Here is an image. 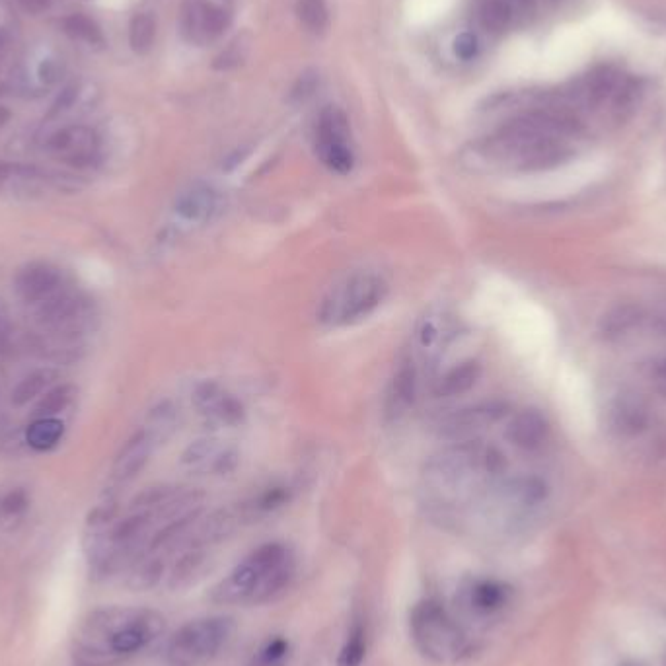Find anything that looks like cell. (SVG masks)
<instances>
[{"mask_svg":"<svg viewBox=\"0 0 666 666\" xmlns=\"http://www.w3.org/2000/svg\"><path fill=\"white\" fill-rule=\"evenodd\" d=\"M665 666H666V659H665Z\"/></svg>","mask_w":666,"mask_h":666,"instance_id":"38","label":"cell"},{"mask_svg":"<svg viewBox=\"0 0 666 666\" xmlns=\"http://www.w3.org/2000/svg\"><path fill=\"white\" fill-rule=\"evenodd\" d=\"M415 398H417V367L411 361V357H407L398 363V369L394 370V376L386 392L384 409L388 419L392 421L402 419L415 404Z\"/></svg>","mask_w":666,"mask_h":666,"instance_id":"17","label":"cell"},{"mask_svg":"<svg viewBox=\"0 0 666 666\" xmlns=\"http://www.w3.org/2000/svg\"><path fill=\"white\" fill-rule=\"evenodd\" d=\"M8 349H10V326H8L4 308L0 304V355L8 353Z\"/></svg>","mask_w":666,"mask_h":666,"instance_id":"35","label":"cell"},{"mask_svg":"<svg viewBox=\"0 0 666 666\" xmlns=\"http://www.w3.org/2000/svg\"><path fill=\"white\" fill-rule=\"evenodd\" d=\"M417 345L425 355H433L439 349H443L444 339H446V322L441 320V316H425L419 326H417Z\"/></svg>","mask_w":666,"mask_h":666,"instance_id":"26","label":"cell"},{"mask_svg":"<svg viewBox=\"0 0 666 666\" xmlns=\"http://www.w3.org/2000/svg\"><path fill=\"white\" fill-rule=\"evenodd\" d=\"M388 296V283L382 275L372 271H359L324 296L318 320L324 326H353L367 320L370 314Z\"/></svg>","mask_w":666,"mask_h":666,"instance_id":"4","label":"cell"},{"mask_svg":"<svg viewBox=\"0 0 666 666\" xmlns=\"http://www.w3.org/2000/svg\"><path fill=\"white\" fill-rule=\"evenodd\" d=\"M409 631L419 653L437 665L456 663L470 649L466 631L435 598H425L413 606Z\"/></svg>","mask_w":666,"mask_h":666,"instance_id":"3","label":"cell"},{"mask_svg":"<svg viewBox=\"0 0 666 666\" xmlns=\"http://www.w3.org/2000/svg\"><path fill=\"white\" fill-rule=\"evenodd\" d=\"M236 454L217 439H199L187 446L184 452V464L197 472L224 474L232 470Z\"/></svg>","mask_w":666,"mask_h":666,"instance_id":"18","label":"cell"},{"mask_svg":"<svg viewBox=\"0 0 666 666\" xmlns=\"http://www.w3.org/2000/svg\"><path fill=\"white\" fill-rule=\"evenodd\" d=\"M561 402L569 425L583 437L591 435L596 427V407L591 382L585 372L565 367L561 374Z\"/></svg>","mask_w":666,"mask_h":666,"instance_id":"8","label":"cell"},{"mask_svg":"<svg viewBox=\"0 0 666 666\" xmlns=\"http://www.w3.org/2000/svg\"><path fill=\"white\" fill-rule=\"evenodd\" d=\"M176 425H178L176 407L172 406L170 402H162L148 413L147 425L143 429L147 431L150 439L158 446V444L164 443L166 439H170Z\"/></svg>","mask_w":666,"mask_h":666,"instance_id":"23","label":"cell"},{"mask_svg":"<svg viewBox=\"0 0 666 666\" xmlns=\"http://www.w3.org/2000/svg\"><path fill=\"white\" fill-rule=\"evenodd\" d=\"M63 435H65V423L59 421L57 417H45V419H36L28 427L26 443L37 452H45L61 443Z\"/></svg>","mask_w":666,"mask_h":666,"instance_id":"22","label":"cell"},{"mask_svg":"<svg viewBox=\"0 0 666 666\" xmlns=\"http://www.w3.org/2000/svg\"><path fill=\"white\" fill-rule=\"evenodd\" d=\"M296 14L298 20L316 34L324 32L330 22L326 0H296Z\"/></svg>","mask_w":666,"mask_h":666,"instance_id":"30","label":"cell"},{"mask_svg":"<svg viewBox=\"0 0 666 666\" xmlns=\"http://www.w3.org/2000/svg\"><path fill=\"white\" fill-rule=\"evenodd\" d=\"M154 36H156V24H154L152 16L137 14L131 22V28H129L131 49L139 55H145L154 43Z\"/></svg>","mask_w":666,"mask_h":666,"instance_id":"32","label":"cell"},{"mask_svg":"<svg viewBox=\"0 0 666 666\" xmlns=\"http://www.w3.org/2000/svg\"><path fill=\"white\" fill-rule=\"evenodd\" d=\"M88 300L74 293H55L47 300L39 302L37 322L49 330H65L73 328L76 322L86 320L88 316Z\"/></svg>","mask_w":666,"mask_h":666,"instance_id":"11","label":"cell"},{"mask_svg":"<svg viewBox=\"0 0 666 666\" xmlns=\"http://www.w3.org/2000/svg\"><path fill=\"white\" fill-rule=\"evenodd\" d=\"M61 74H63V67H61V63L55 61V59H47V61H43L41 67H39V78H41V82H45V84H55V82H59Z\"/></svg>","mask_w":666,"mask_h":666,"instance_id":"34","label":"cell"},{"mask_svg":"<svg viewBox=\"0 0 666 666\" xmlns=\"http://www.w3.org/2000/svg\"><path fill=\"white\" fill-rule=\"evenodd\" d=\"M232 12V0H184V36L195 45H211L230 28Z\"/></svg>","mask_w":666,"mask_h":666,"instance_id":"6","label":"cell"},{"mask_svg":"<svg viewBox=\"0 0 666 666\" xmlns=\"http://www.w3.org/2000/svg\"><path fill=\"white\" fill-rule=\"evenodd\" d=\"M154 448L156 443L150 439L145 429H139L127 443L123 444L111 468V480L115 481V485L135 480L147 466Z\"/></svg>","mask_w":666,"mask_h":666,"instance_id":"14","label":"cell"},{"mask_svg":"<svg viewBox=\"0 0 666 666\" xmlns=\"http://www.w3.org/2000/svg\"><path fill=\"white\" fill-rule=\"evenodd\" d=\"M295 567V557L285 544H263L222 579L211 591V600L226 606L265 604L289 587Z\"/></svg>","mask_w":666,"mask_h":666,"instance_id":"2","label":"cell"},{"mask_svg":"<svg viewBox=\"0 0 666 666\" xmlns=\"http://www.w3.org/2000/svg\"><path fill=\"white\" fill-rule=\"evenodd\" d=\"M234 631L232 618L211 616L191 620L178 629L166 647V661L170 666L205 665L219 655Z\"/></svg>","mask_w":666,"mask_h":666,"instance_id":"5","label":"cell"},{"mask_svg":"<svg viewBox=\"0 0 666 666\" xmlns=\"http://www.w3.org/2000/svg\"><path fill=\"white\" fill-rule=\"evenodd\" d=\"M45 148L53 158L63 164H69L73 168H88L98 158L100 141L92 129L84 125H73L53 133L47 139Z\"/></svg>","mask_w":666,"mask_h":666,"instance_id":"9","label":"cell"},{"mask_svg":"<svg viewBox=\"0 0 666 666\" xmlns=\"http://www.w3.org/2000/svg\"><path fill=\"white\" fill-rule=\"evenodd\" d=\"M57 380V370L39 369L30 372L12 392V404L16 407L30 404L45 388H49Z\"/></svg>","mask_w":666,"mask_h":666,"instance_id":"24","label":"cell"},{"mask_svg":"<svg viewBox=\"0 0 666 666\" xmlns=\"http://www.w3.org/2000/svg\"><path fill=\"white\" fill-rule=\"evenodd\" d=\"M219 205L221 197L211 185L193 184L178 195L174 211L182 221L199 224L211 221L219 211Z\"/></svg>","mask_w":666,"mask_h":666,"instance_id":"19","label":"cell"},{"mask_svg":"<svg viewBox=\"0 0 666 666\" xmlns=\"http://www.w3.org/2000/svg\"><path fill=\"white\" fill-rule=\"evenodd\" d=\"M18 4L30 14H41L43 10L49 8L51 0H18Z\"/></svg>","mask_w":666,"mask_h":666,"instance_id":"36","label":"cell"},{"mask_svg":"<svg viewBox=\"0 0 666 666\" xmlns=\"http://www.w3.org/2000/svg\"><path fill=\"white\" fill-rule=\"evenodd\" d=\"M10 121V111L6 110L4 106H0V129Z\"/></svg>","mask_w":666,"mask_h":666,"instance_id":"37","label":"cell"},{"mask_svg":"<svg viewBox=\"0 0 666 666\" xmlns=\"http://www.w3.org/2000/svg\"><path fill=\"white\" fill-rule=\"evenodd\" d=\"M511 598V589L495 579H478L462 591L464 608L476 618H491L499 614Z\"/></svg>","mask_w":666,"mask_h":666,"instance_id":"15","label":"cell"},{"mask_svg":"<svg viewBox=\"0 0 666 666\" xmlns=\"http://www.w3.org/2000/svg\"><path fill=\"white\" fill-rule=\"evenodd\" d=\"M166 629L150 608L108 606L90 612L73 637V666H113L135 657Z\"/></svg>","mask_w":666,"mask_h":666,"instance_id":"1","label":"cell"},{"mask_svg":"<svg viewBox=\"0 0 666 666\" xmlns=\"http://www.w3.org/2000/svg\"><path fill=\"white\" fill-rule=\"evenodd\" d=\"M480 374L481 370L478 363L464 361V363L456 365L454 369H450L446 374H443V378L435 386V394H437V398L464 396L466 392H470L476 386Z\"/></svg>","mask_w":666,"mask_h":666,"instance_id":"20","label":"cell"},{"mask_svg":"<svg viewBox=\"0 0 666 666\" xmlns=\"http://www.w3.org/2000/svg\"><path fill=\"white\" fill-rule=\"evenodd\" d=\"M28 509H30V497L26 489L16 487L8 491L0 499V524L4 528H14L28 513Z\"/></svg>","mask_w":666,"mask_h":666,"instance_id":"29","label":"cell"},{"mask_svg":"<svg viewBox=\"0 0 666 666\" xmlns=\"http://www.w3.org/2000/svg\"><path fill=\"white\" fill-rule=\"evenodd\" d=\"M65 32L73 39L84 41L88 45H94V47L104 45V34L100 30V26L94 20H90L88 16H82V14L69 16L65 20Z\"/></svg>","mask_w":666,"mask_h":666,"instance_id":"31","label":"cell"},{"mask_svg":"<svg viewBox=\"0 0 666 666\" xmlns=\"http://www.w3.org/2000/svg\"><path fill=\"white\" fill-rule=\"evenodd\" d=\"M51 184L45 172L36 166L0 162V193L12 199H36L41 197Z\"/></svg>","mask_w":666,"mask_h":666,"instance_id":"13","label":"cell"},{"mask_svg":"<svg viewBox=\"0 0 666 666\" xmlns=\"http://www.w3.org/2000/svg\"><path fill=\"white\" fill-rule=\"evenodd\" d=\"M61 287V273L57 267L49 263H28L16 273L14 289L16 295L20 296L28 304H37L47 300L49 296L55 295Z\"/></svg>","mask_w":666,"mask_h":666,"instance_id":"12","label":"cell"},{"mask_svg":"<svg viewBox=\"0 0 666 666\" xmlns=\"http://www.w3.org/2000/svg\"><path fill=\"white\" fill-rule=\"evenodd\" d=\"M454 53L464 61L476 57V53H478V39H476V36L474 34H462V36L456 37Z\"/></svg>","mask_w":666,"mask_h":666,"instance_id":"33","label":"cell"},{"mask_svg":"<svg viewBox=\"0 0 666 666\" xmlns=\"http://www.w3.org/2000/svg\"><path fill=\"white\" fill-rule=\"evenodd\" d=\"M481 28L493 36H501L517 26V20L503 0H481Z\"/></svg>","mask_w":666,"mask_h":666,"instance_id":"21","label":"cell"},{"mask_svg":"<svg viewBox=\"0 0 666 666\" xmlns=\"http://www.w3.org/2000/svg\"><path fill=\"white\" fill-rule=\"evenodd\" d=\"M367 657V629L363 622H355L353 628L349 629V635L339 651L337 666H363Z\"/></svg>","mask_w":666,"mask_h":666,"instance_id":"25","label":"cell"},{"mask_svg":"<svg viewBox=\"0 0 666 666\" xmlns=\"http://www.w3.org/2000/svg\"><path fill=\"white\" fill-rule=\"evenodd\" d=\"M316 150L324 166L335 174H349L355 166V156L349 147V123L337 108L322 111L316 131Z\"/></svg>","mask_w":666,"mask_h":666,"instance_id":"7","label":"cell"},{"mask_svg":"<svg viewBox=\"0 0 666 666\" xmlns=\"http://www.w3.org/2000/svg\"><path fill=\"white\" fill-rule=\"evenodd\" d=\"M289 655H291L289 639L275 635V637H269L259 647L248 666H287Z\"/></svg>","mask_w":666,"mask_h":666,"instance_id":"28","label":"cell"},{"mask_svg":"<svg viewBox=\"0 0 666 666\" xmlns=\"http://www.w3.org/2000/svg\"><path fill=\"white\" fill-rule=\"evenodd\" d=\"M495 419V409L491 406H470L448 413L439 423V435L452 441H470L481 429H485Z\"/></svg>","mask_w":666,"mask_h":666,"instance_id":"16","label":"cell"},{"mask_svg":"<svg viewBox=\"0 0 666 666\" xmlns=\"http://www.w3.org/2000/svg\"><path fill=\"white\" fill-rule=\"evenodd\" d=\"M199 415L215 427H236L244 419V407L217 382H203L193 392Z\"/></svg>","mask_w":666,"mask_h":666,"instance_id":"10","label":"cell"},{"mask_svg":"<svg viewBox=\"0 0 666 666\" xmlns=\"http://www.w3.org/2000/svg\"><path fill=\"white\" fill-rule=\"evenodd\" d=\"M74 396H76V388L71 384H61L51 388L39 402H37L36 409H34V417L36 419H45V417H55L61 411H65L67 407L73 404Z\"/></svg>","mask_w":666,"mask_h":666,"instance_id":"27","label":"cell"}]
</instances>
